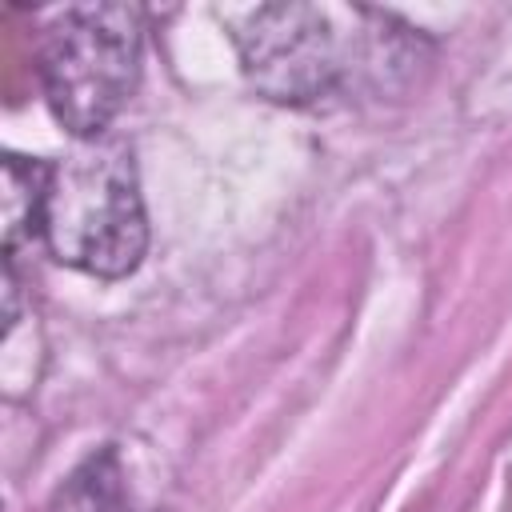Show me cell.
Wrapping results in <instances>:
<instances>
[{"instance_id":"obj_1","label":"cell","mask_w":512,"mask_h":512,"mask_svg":"<svg viewBox=\"0 0 512 512\" xmlns=\"http://www.w3.org/2000/svg\"><path fill=\"white\" fill-rule=\"evenodd\" d=\"M340 20L344 8L300 0L252 8L232 32L248 84L276 104H316L352 84L384 92L416 80L428 56L420 32L368 8H356L348 28Z\"/></svg>"},{"instance_id":"obj_2","label":"cell","mask_w":512,"mask_h":512,"mask_svg":"<svg viewBox=\"0 0 512 512\" xmlns=\"http://www.w3.org/2000/svg\"><path fill=\"white\" fill-rule=\"evenodd\" d=\"M40 244L60 264L100 280H120L140 268L148 220L132 152L120 140H80L72 156L48 160Z\"/></svg>"},{"instance_id":"obj_3","label":"cell","mask_w":512,"mask_h":512,"mask_svg":"<svg viewBox=\"0 0 512 512\" xmlns=\"http://www.w3.org/2000/svg\"><path fill=\"white\" fill-rule=\"evenodd\" d=\"M144 20L132 4L64 8L40 40V84L76 140H100L140 80Z\"/></svg>"},{"instance_id":"obj_4","label":"cell","mask_w":512,"mask_h":512,"mask_svg":"<svg viewBox=\"0 0 512 512\" xmlns=\"http://www.w3.org/2000/svg\"><path fill=\"white\" fill-rule=\"evenodd\" d=\"M48 160H24L4 156V256H16V248L40 244V200H44Z\"/></svg>"}]
</instances>
